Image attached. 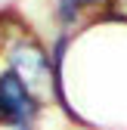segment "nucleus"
<instances>
[{
    "instance_id": "obj_4",
    "label": "nucleus",
    "mask_w": 127,
    "mask_h": 130,
    "mask_svg": "<svg viewBox=\"0 0 127 130\" xmlns=\"http://www.w3.org/2000/svg\"><path fill=\"white\" fill-rule=\"evenodd\" d=\"M102 15L112 19V22H127V0H108Z\"/></svg>"
},
{
    "instance_id": "obj_3",
    "label": "nucleus",
    "mask_w": 127,
    "mask_h": 130,
    "mask_svg": "<svg viewBox=\"0 0 127 130\" xmlns=\"http://www.w3.org/2000/svg\"><path fill=\"white\" fill-rule=\"evenodd\" d=\"M53 12H56V22L62 31H71L84 22V3L81 0H53Z\"/></svg>"
},
{
    "instance_id": "obj_1",
    "label": "nucleus",
    "mask_w": 127,
    "mask_h": 130,
    "mask_svg": "<svg viewBox=\"0 0 127 130\" xmlns=\"http://www.w3.org/2000/svg\"><path fill=\"white\" fill-rule=\"evenodd\" d=\"M6 68L19 74V77L25 80V87L34 93L40 102H59L62 111H65L68 118L81 121L77 111L71 108L68 96H65V84H62V77H59L56 68H53L50 50H46L40 40L28 37V34L12 37L9 46H6Z\"/></svg>"
},
{
    "instance_id": "obj_5",
    "label": "nucleus",
    "mask_w": 127,
    "mask_h": 130,
    "mask_svg": "<svg viewBox=\"0 0 127 130\" xmlns=\"http://www.w3.org/2000/svg\"><path fill=\"white\" fill-rule=\"evenodd\" d=\"M81 3H84V9H87V12H90V9H99V12H102L108 0H81Z\"/></svg>"
},
{
    "instance_id": "obj_2",
    "label": "nucleus",
    "mask_w": 127,
    "mask_h": 130,
    "mask_svg": "<svg viewBox=\"0 0 127 130\" xmlns=\"http://www.w3.org/2000/svg\"><path fill=\"white\" fill-rule=\"evenodd\" d=\"M43 111V102L25 87V80L3 68L0 71V124L12 130H34Z\"/></svg>"
}]
</instances>
